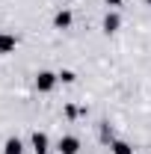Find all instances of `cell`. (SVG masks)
I'll return each instance as SVG.
<instances>
[{
	"label": "cell",
	"instance_id": "cell-1",
	"mask_svg": "<svg viewBox=\"0 0 151 154\" xmlns=\"http://www.w3.org/2000/svg\"><path fill=\"white\" fill-rule=\"evenodd\" d=\"M36 92H42V95H48V92H54L57 89V83H59V77H57V71H48V68H42L36 74Z\"/></svg>",
	"mask_w": 151,
	"mask_h": 154
},
{
	"label": "cell",
	"instance_id": "cell-2",
	"mask_svg": "<svg viewBox=\"0 0 151 154\" xmlns=\"http://www.w3.org/2000/svg\"><path fill=\"white\" fill-rule=\"evenodd\" d=\"M57 151H59V154H80V136L62 134V136L57 139Z\"/></svg>",
	"mask_w": 151,
	"mask_h": 154
},
{
	"label": "cell",
	"instance_id": "cell-3",
	"mask_svg": "<svg viewBox=\"0 0 151 154\" xmlns=\"http://www.w3.org/2000/svg\"><path fill=\"white\" fill-rule=\"evenodd\" d=\"M30 145H33V151H36V154H48V151H51V136L45 134V131H33Z\"/></svg>",
	"mask_w": 151,
	"mask_h": 154
},
{
	"label": "cell",
	"instance_id": "cell-4",
	"mask_svg": "<svg viewBox=\"0 0 151 154\" xmlns=\"http://www.w3.org/2000/svg\"><path fill=\"white\" fill-rule=\"evenodd\" d=\"M101 30H104V33H107V36H110V33H119V30H122V15H119V12H107V15H104V21H101Z\"/></svg>",
	"mask_w": 151,
	"mask_h": 154
},
{
	"label": "cell",
	"instance_id": "cell-5",
	"mask_svg": "<svg viewBox=\"0 0 151 154\" xmlns=\"http://www.w3.org/2000/svg\"><path fill=\"white\" fill-rule=\"evenodd\" d=\"M15 48H18V36L15 33H0V57L15 54Z\"/></svg>",
	"mask_w": 151,
	"mask_h": 154
},
{
	"label": "cell",
	"instance_id": "cell-6",
	"mask_svg": "<svg viewBox=\"0 0 151 154\" xmlns=\"http://www.w3.org/2000/svg\"><path fill=\"white\" fill-rule=\"evenodd\" d=\"M74 24V15H71V9H59L57 15H54V27L57 30H68Z\"/></svg>",
	"mask_w": 151,
	"mask_h": 154
},
{
	"label": "cell",
	"instance_id": "cell-7",
	"mask_svg": "<svg viewBox=\"0 0 151 154\" xmlns=\"http://www.w3.org/2000/svg\"><path fill=\"white\" fill-rule=\"evenodd\" d=\"M3 154H24V142H21L18 136H9L3 142Z\"/></svg>",
	"mask_w": 151,
	"mask_h": 154
},
{
	"label": "cell",
	"instance_id": "cell-8",
	"mask_svg": "<svg viewBox=\"0 0 151 154\" xmlns=\"http://www.w3.org/2000/svg\"><path fill=\"white\" fill-rule=\"evenodd\" d=\"M110 151L113 154H133V145L125 142V139H113V142H110Z\"/></svg>",
	"mask_w": 151,
	"mask_h": 154
},
{
	"label": "cell",
	"instance_id": "cell-9",
	"mask_svg": "<svg viewBox=\"0 0 151 154\" xmlns=\"http://www.w3.org/2000/svg\"><path fill=\"white\" fill-rule=\"evenodd\" d=\"M62 113H65V119H68V122H74L77 116H86V107H74V104H65V110H62Z\"/></svg>",
	"mask_w": 151,
	"mask_h": 154
},
{
	"label": "cell",
	"instance_id": "cell-10",
	"mask_svg": "<svg viewBox=\"0 0 151 154\" xmlns=\"http://www.w3.org/2000/svg\"><path fill=\"white\" fill-rule=\"evenodd\" d=\"M57 77H59V83H65V86L77 83V74L71 71V68H59V71H57Z\"/></svg>",
	"mask_w": 151,
	"mask_h": 154
},
{
	"label": "cell",
	"instance_id": "cell-11",
	"mask_svg": "<svg viewBox=\"0 0 151 154\" xmlns=\"http://www.w3.org/2000/svg\"><path fill=\"white\" fill-rule=\"evenodd\" d=\"M104 3H107V6H110V9H119V6H122V3H125V0H104Z\"/></svg>",
	"mask_w": 151,
	"mask_h": 154
},
{
	"label": "cell",
	"instance_id": "cell-12",
	"mask_svg": "<svg viewBox=\"0 0 151 154\" xmlns=\"http://www.w3.org/2000/svg\"><path fill=\"white\" fill-rule=\"evenodd\" d=\"M145 6H151V0H145Z\"/></svg>",
	"mask_w": 151,
	"mask_h": 154
}]
</instances>
